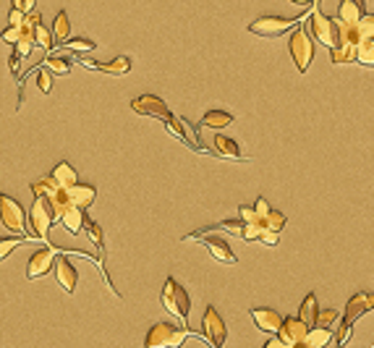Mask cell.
Here are the masks:
<instances>
[{
  "label": "cell",
  "instance_id": "6da1fadb",
  "mask_svg": "<svg viewBox=\"0 0 374 348\" xmlns=\"http://www.w3.org/2000/svg\"><path fill=\"white\" fill-rule=\"evenodd\" d=\"M374 309V293H366V291H359L354 296L348 298V304L343 309V317H340V330H338V335H335V343L338 346H345L348 338H351V330L359 319L369 314Z\"/></svg>",
  "mask_w": 374,
  "mask_h": 348
},
{
  "label": "cell",
  "instance_id": "7a4b0ae2",
  "mask_svg": "<svg viewBox=\"0 0 374 348\" xmlns=\"http://www.w3.org/2000/svg\"><path fill=\"white\" fill-rule=\"evenodd\" d=\"M188 338L186 325H173V322H158L155 328L147 333L144 346L147 348H176Z\"/></svg>",
  "mask_w": 374,
  "mask_h": 348
},
{
  "label": "cell",
  "instance_id": "3957f363",
  "mask_svg": "<svg viewBox=\"0 0 374 348\" xmlns=\"http://www.w3.org/2000/svg\"><path fill=\"white\" fill-rule=\"evenodd\" d=\"M288 50H291V55H293V63H296V69H298V74H306L309 66H312V60H314V40H312L309 29H304L301 24L293 27Z\"/></svg>",
  "mask_w": 374,
  "mask_h": 348
},
{
  "label": "cell",
  "instance_id": "277c9868",
  "mask_svg": "<svg viewBox=\"0 0 374 348\" xmlns=\"http://www.w3.org/2000/svg\"><path fill=\"white\" fill-rule=\"evenodd\" d=\"M301 24V13L293 16V19H283V16H272V13H267V16H259L256 21L249 24V32L256 34V37H265V40H275V37H283L286 32H291L293 27Z\"/></svg>",
  "mask_w": 374,
  "mask_h": 348
},
{
  "label": "cell",
  "instance_id": "5b68a950",
  "mask_svg": "<svg viewBox=\"0 0 374 348\" xmlns=\"http://www.w3.org/2000/svg\"><path fill=\"white\" fill-rule=\"evenodd\" d=\"M162 307L173 314V317L181 319V325H186L188 319V309H191V298H188V291L178 283V280L167 278L165 288H162Z\"/></svg>",
  "mask_w": 374,
  "mask_h": 348
},
{
  "label": "cell",
  "instance_id": "8992f818",
  "mask_svg": "<svg viewBox=\"0 0 374 348\" xmlns=\"http://www.w3.org/2000/svg\"><path fill=\"white\" fill-rule=\"evenodd\" d=\"M55 220H58V215H55V209L50 204V199L42 197V194H34V204H32V212H29L32 236L48 241V233Z\"/></svg>",
  "mask_w": 374,
  "mask_h": 348
},
{
  "label": "cell",
  "instance_id": "52a82bcc",
  "mask_svg": "<svg viewBox=\"0 0 374 348\" xmlns=\"http://www.w3.org/2000/svg\"><path fill=\"white\" fill-rule=\"evenodd\" d=\"M309 34H312L319 45L335 48V42H338V27H335V19H330L327 13L314 8L312 11V16H309Z\"/></svg>",
  "mask_w": 374,
  "mask_h": 348
},
{
  "label": "cell",
  "instance_id": "ba28073f",
  "mask_svg": "<svg viewBox=\"0 0 374 348\" xmlns=\"http://www.w3.org/2000/svg\"><path fill=\"white\" fill-rule=\"evenodd\" d=\"M0 220L13 233H27V209L8 194H0Z\"/></svg>",
  "mask_w": 374,
  "mask_h": 348
},
{
  "label": "cell",
  "instance_id": "9c48e42d",
  "mask_svg": "<svg viewBox=\"0 0 374 348\" xmlns=\"http://www.w3.org/2000/svg\"><path fill=\"white\" fill-rule=\"evenodd\" d=\"M306 330H309V325L301 317H283V325H280L275 335L283 343V348H296L304 343Z\"/></svg>",
  "mask_w": 374,
  "mask_h": 348
},
{
  "label": "cell",
  "instance_id": "30bf717a",
  "mask_svg": "<svg viewBox=\"0 0 374 348\" xmlns=\"http://www.w3.org/2000/svg\"><path fill=\"white\" fill-rule=\"evenodd\" d=\"M131 110L139 113V116H147V118H160V120H167L173 113L167 108L165 102L155 95H139V97L131 99Z\"/></svg>",
  "mask_w": 374,
  "mask_h": 348
},
{
  "label": "cell",
  "instance_id": "8fae6325",
  "mask_svg": "<svg viewBox=\"0 0 374 348\" xmlns=\"http://www.w3.org/2000/svg\"><path fill=\"white\" fill-rule=\"evenodd\" d=\"M202 330H205V338L212 343L215 348H220L226 343L228 338V328L223 317H220V312L215 307H207L205 309V317H202Z\"/></svg>",
  "mask_w": 374,
  "mask_h": 348
},
{
  "label": "cell",
  "instance_id": "7c38bea8",
  "mask_svg": "<svg viewBox=\"0 0 374 348\" xmlns=\"http://www.w3.org/2000/svg\"><path fill=\"white\" fill-rule=\"evenodd\" d=\"M53 262H55V249L53 246H45L40 251H34L29 259V265H27V278L29 280H37L42 275H48V270L53 267Z\"/></svg>",
  "mask_w": 374,
  "mask_h": 348
},
{
  "label": "cell",
  "instance_id": "4fadbf2b",
  "mask_svg": "<svg viewBox=\"0 0 374 348\" xmlns=\"http://www.w3.org/2000/svg\"><path fill=\"white\" fill-rule=\"evenodd\" d=\"M251 319H254V325L262 333H277L280 330V325H283V314L280 312H275V309H267V307H254L251 312Z\"/></svg>",
  "mask_w": 374,
  "mask_h": 348
},
{
  "label": "cell",
  "instance_id": "5bb4252c",
  "mask_svg": "<svg viewBox=\"0 0 374 348\" xmlns=\"http://www.w3.org/2000/svg\"><path fill=\"white\" fill-rule=\"evenodd\" d=\"M53 265H55V278H58V286L63 291L74 293V291H76V283H79V272H76V267H74L66 257L55 259Z\"/></svg>",
  "mask_w": 374,
  "mask_h": 348
},
{
  "label": "cell",
  "instance_id": "9a60e30c",
  "mask_svg": "<svg viewBox=\"0 0 374 348\" xmlns=\"http://www.w3.org/2000/svg\"><path fill=\"white\" fill-rule=\"evenodd\" d=\"M205 246L209 249V254L217 259V262H226V265H238L236 254H233V249L228 244L226 239H220V236H207L205 233Z\"/></svg>",
  "mask_w": 374,
  "mask_h": 348
},
{
  "label": "cell",
  "instance_id": "2e32d148",
  "mask_svg": "<svg viewBox=\"0 0 374 348\" xmlns=\"http://www.w3.org/2000/svg\"><path fill=\"white\" fill-rule=\"evenodd\" d=\"M69 202L71 204H76V207L81 209H89L92 204H95V197H97V189L95 186H89V183H71L69 189Z\"/></svg>",
  "mask_w": 374,
  "mask_h": 348
},
{
  "label": "cell",
  "instance_id": "e0dca14e",
  "mask_svg": "<svg viewBox=\"0 0 374 348\" xmlns=\"http://www.w3.org/2000/svg\"><path fill=\"white\" fill-rule=\"evenodd\" d=\"M215 155L220 158H233V160H249L247 155H241V147L233 137H226V134H215V147H212Z\"/></svg>",
  "mask_w": 374,
  "mask_h": 348
},
{
  "label": "cell",
  "instance_id": "ac0fdd59",
  "mask_svg": "<svg viewBox=\"0 0 374 348\" xmlns=\"http://www.w3.org/2000/svg\"><path fill=\"white\" fill-rule=\"evenodd\" d=\"M60 223H63V228L74 233V236H79L81 228H84V209L76 207V204H69V207L63 209V215H60Z\"/></svg>",
  "mask_w": 374,
  "mask_h": 348
},
{
  "label": "cell",
  "instance_id": "d6986e66",
  "mask_svg": "<svg viewBox=\"0 0 374 348\" xmlns=\"http://www.w3.org/2000/svg\"><path fill=\"white\" fill-rule=\"evenodd\" d=\"M333 340V330L330 328H319V325H312V328L306 330V338L301 346L304 348H322L327 346Z\"/></svg>",
  "mask_w": 374,
  "mask_h": 348
},
{
  "label": "cell",
  "instance_id": "ffe728a7",
  "mask_svg": "<svg viewBox=\"0 0 374 348\" xmlns=\"http://www.w3.org/2000/svg\"><path fill=\"white\" fill-rule=\"evenodd\" d=\"M361 13H364V6H361L359 0H340L335 19L345 21V24H356V21L361 19Z\"/></svg>",
  "mask_w": 374,
  "mask_h": 348
},
{
  "label": "cell",
  "instance_id": "44dd1931",
  "mask_svg": "<svg viewBox=\"0 0 374 348\" xmlns=\"http://www.w3.org/2000/svg\"><path fill=\"white\" fill-rule=\"evenodd\" d=\"M95 69L102 71V74H110V76H126L131 71V58L128 55H116L110 63H97Z\"/></svg>",
  "mask_w": 374,
  "mask_h": 348
},
{
  "label": "cell",
  "instance_id": "7402d4cb",
  "mask_svg": "<svg viewBox=\"0 0 374 348\" xmlns=\"http://www.w3.org/2000/svg\"><path fill=\"white\" fill-rule=\"evenodd\" d=\"M165 126H167L170 131H173V134H178L181 139L186 141L188 147H194V149H199V152H205V149H202V144H199V139H197V134H188V129L183 126V120H181V118L170 116V118L165 120Z\"/></svg>",
  "mask_w": 374,
  "mask_h": 348
},
{
  "label": "cell",
  "instance_id": "603a6c76",
  "mask_svg": "<svg viewBox=\"0 0 374 348\" xmlns=\"http://www.w3.org/2000/svg\"><path fill=\"white\" fill-rule=\"evenodd\" d=\"M233 123V116L228 110H207L202 118V129H226Z\"/></svg>",
  "mask_w": 374,
  "mask_h": 348
},
{
  "label": "cell",
  "instance_id": "cb8c5ba5",
  "mask_svg": "<svg viewBox=\"0 0 374 348\" xmlns=\"http://www.w3.org/2000/svg\"><path fill=\"white\" fill-rule=\"evenodd\" d=\"M356 63H361L366 69H374V40H361L356 42Z\"/></svg>",
  "mask_w": 374,
  "mask_h": 348
},
{
  "label": "cell",
  "instance_id": "d4e9b609",
  "mask_svg": "<svg viewBox=\"0 0 374 348\" xmlns=\"http://www.w3.org/2000/svg\"><path fill=\"white\" fill-rule=\"evenodd\" d=\"M330 60H333L335 66H340V63H356V45H335L330 48Z\"/></svg>",
  "mask_w": 374,
  "mask_h": 348
},
{
  "label": "cell",
  "instance_id": "484cf974",
  "mask_svg": "<svg viewBox=\"0 0 374 348\" xmlns=\"http://www.w3.org/2000/svg\"><path fill=\"white\" fill-rule=\"evenodd\" d=\"M50 176L58 181L60 186H66V189H69L71 183H76V181H79V173H76V168H71L69 162H60L58 168L53 170Z\"/></svg>",
  "mask_w": 374,
  "mask_h": 348
},
{
  "label": "cell",
  "instance_id": "4316f807",
  "mask_svg": "<svg viewBox=\"0 0 374 348\" xmlns=\"http://www.w3.org/2000/svg\"><path fill=\"white\" fill-rule=\"evenodd\" d=\"M71 34V24H69V13L66 11H58V16H55V24H53V37L58 42L69 40Z\"/></svg>",
  "mask_w": 374,
  "mask_h": 348
},
{
  "label": "cell",
  "instance_id": "83f0119b",
  "mask_svg": "<svg viewBox=\"0 0 374 348\" xmlns=\"http://www.w3.org/2000/svg\"><path fill=\"white\" fill-rule=\"evenodd\" d=\"M317 296L314 293H309V296L304 298V304H301V312H298V317L304 319L306 325H309V328H312V325H314V319H317Z\"/></svg>",
  "mask_w": 374,
  "mask_h": 348
},
{
  "label": "cell",
  "instance_id": "f1b7e54d",
  "mask_svg": "<svg viewBox=\"0 0 374 348\" xmlns=\"http://www.w3.org/2000/svg\"><path fill=\"white\" fill-rule=\"evenodd\" d=\"M286 223H288V218L283 215V212H280V209H270L265 218H262V225H265V228H270V230H277V233L286 228Z\"/></svg>",
  "mask_w": 374,
  "mask_h": 348
},
{
  "label": "cell",
  "instance_id": "f546056e",
  "mask_svg": "<svg viewBox=\"0 0 374 348\" xmlns=\"http://www.w3.org/2000/svg\"><path fill=\"white\" fill-rule=\"evenodd\" d=\"M340 319V312L338 309H317V319L314 325H319V328H335V322Z\"/></svg>",
  "mask_w": 374,
  "mask_h": 348
},
{
  "label": "cell",
  "instance_id": "4dcf8cb0",
  "mask_svg": "<svg viewBox=\"0 0 374 348\" xmlns=\"http://www.w3.org/2000/svg\"><path fill=\"white\" fill-rule=\"evenodd\" d=\"M34 42H37V45H40V48H45V50H50L53 48V42H55V37H53V32L48 29V27H45V24H34Z\"/></svg>",
  "mask_w": 374,
  "mask_h": 348
},
{
  "label": "cell",
  "instance_id": "1f68e13d",
  "mask_svg": "<svg viewBox=\"0 0 374 348\" xmlns=\"http://www.w3.org/2000/svg\"><path fill=\"white\" fill-rule=\"evenodd\" d=\"M356 29H359L361 37L374 40V13H361V19L356 21Z\"/></svg>",
  "mask_w": 374,
  "mask_h": 348
},
{
  "label": "cell",
  "instance_id": "d6a6232c",
  "mask_svg": "<svg viewBox=\"0 0 374 348\" xmlns=\"http://www.w3.org/2000/svg\"><path fill=\"white\" fill-rule=\"evenodd\" d=\"M262 228H265V225H262L259 220H256V223H244V228H241V233H238V236H241L244 241H259V233H262Z\"/></svg>",
  "mask_w": 374,
  "mask_h": 348
},
{
  "label": "cell",
  "instance_id": "836d02e7",
  "mask_svg": "<svg viewBox=\"0 0 374 348\" xmlns=\"http://www.w3.org/2000/svg\"><path fill=\"white\" fill-rule=\"evenodd\" d=\"M45 69H50L53 74H60V76H66V74L71 71V66H69V60H63V58H58V55H53V58L45 60Z\"/></svg>",
  "mask_w": 374,
  "mask_h": 348
},
{
  "label": "cell",
  "instance_id": "e575fe53",
  "mask_svg": "<svg viewBox=\"0 0 374 348\" xmlns=\"http://www.w3.org/2000/svg\"><path fill=\"white\" fill-rule=\"evenodd\" d=\"M81 230H87L89 236H92V241H95V246H97V249L105 246V244H102V228H99L97 223H92V220L84 218V228H81Z\"/></svg>",
  "mask_w": 374,
  "mask_h": 348
},
{
  "label": "cell",
  "instance_id": "d590c367",
  "mask_svg": "<svg viewBox=\"0 0 374 348\" xmlns=\"http://www.w3.org/2000/svg\"><path fill=\"white\" fill-rule=\"evenodd\" d=\"M66 42V48L74 50V53H92V50L97 48L92 40H63Z\"/></svg>",
  "mask_w": 374,
  "mask_h": 348
},
{
  "label": "cell",
  "instance_id": "8d00e7d4",
  "mask_svg": "<svg viewBox=\"0 0 374 348\" xmlns=\"http://www.w3.org/2000/svg\"><path fill=\"white\" fill-rule=\"evenodd\" d=\"M37 87H40L42 95H50V90H53V74H50V69L37 71Z\"/></svg>",
  "mask_w": 374,
  "mask_h": 348
},
{
  "label": "cell",
  "instance_id": "74e56055",
  "mask_svg": "<svg viewBox=\"0 0 374 348\" xmlns=\"http://www.w3.org/2000/svg\"><path fill=\"white\" fill-rule=\"evenodd\" d=\"M21 34H24V27H13V24H8L6 29H3V42H11V45H16V42L21 40Z\"/></svg>",
  "mask_w": 374,
  "mask_h": 348
},
{
  "label": "cell",
  "instance_id": "f35d334b",
  "mask_svg": "<svg viewBox=\"0 0 374 348\" xmlns=\"http://www.w3.org/2000/svg\"><path fill=\"white\" fill-rule=\"evenodd\" d=\"M21 246V239H0V262L8 257L11 251H16Z\"/></svg>",
  "mask_w": 374,
  "mask_h": 348
},
{
  "label": "cell",
  "instance_id": "ab89813d",
  "mask_svg": "<svg viewBox=\"0 0 374 348\" xmlns=\"http://www.w3.org/2000/svg\"><path fill=\"white\" fill-rule=\"evenodd\" d=\"M259 241H262L265 246H277V244H280V233H277V230H270V228H262Z\"/></svg>",
  "mask_w": 374,
  "mask_h": 348
},
{
  "label": "cell",
  "instance_id": "60d3db41",
  "mask_svg": "<svg viewBox=\"0 0 374 348\" xmlns=\"http://www.w3.org/2000/svg\"><path fill=\"white\" fill-rule=\"evenodd\" d=\"M270 209H272V207H270V202H267L265 197H259L254 202V212H256V220H259V223H262V218H265Z\"/></svg>",
  "mask_w": 374,
  "mask_h": 348
},
{
  "label": "cell",
  "instance_id": "b9f144b4",
  "mask_svg": "<svg viewBox=\"0 0 374 348\" xmlns=\"http://www.w3.org/2000/svg\"><path fill=\"white\" fill-rule=\"evenodd\" d=\"M238 218L244 220V223H256L254 207H249V204H241V207H238Z\"/></svg>",
  "mask_w": 374,
  "mask_h": 348
},
{
  "label": "cell",
  "instance_id": "7bdbcfd3",
  "mask_svg": "<svg viewBox=\"0 0 374 348\" xmlns=\"http://www.w3.org/2000/svg\"><path fill=\"white\" fill-rule=\"evenodd\" d=\"M24 19H27V13H24V11H19V8H11L8 21H11V24H13V27H21V24H24Z\"/></svg>",
  "mask_w": 374,
  "mask_h": 348
},
{
  "label": "cell",
  "instance_id": "ee69618b",
  "mask_svg": "<svg viewBox=\"0 0 374 348\" xmlns=\"http://www.w3.org/2000/svg\"><path fill=\"white\" fill-rule=\"evenodd\" d=\"M34 6H37V0H13V8L24 11V13L34 11Z\"/></svg>",
  "mask_w": 374,
  "mask_h": 348
},
{
  "label": "cell",
  "instance_id": "f6af8a7d",
  "mask_svg": "<svg viewBox=\"0 0 374 348\" xmlns=\"http://www.w3.org/2000/svg\"><path fill=\"white\" fill-rule=\"evenodd\" d=\"M291 3H296V6H301V8H309V6H314L317 0H291Z\"/></svg>",
  "mask_w": 374,
  "mask_h": 348
},
{
  "label": "cell",
  "instance_id": "bcb514c9",
  "mask_svg": "<svg viewBox=\"0 0 374 348\" xmlns=\"http://www.w3.org/2000/svg\"><path fill=\"white\" fill-rule=\"evenodd\" d=\"M359 3H361V6H364V3H366V0H359Z\"/></svg>",
  "mask_w": 374,
  "mask_h": 348
}]
</instances>
